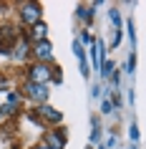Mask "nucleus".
Wrapping results in <instances>:
<instances>
[{"instance_id":"f257e3e1","label":"nucleus","mask_w":146,"mask_h":149,"mask_svg":"<svg viewBox=\"0 0 146 149\" xmlns=\"http://www.w3.org/2000/svg\"><path fill=\"white\" fill-rule=\"evenodd\" d=\"M20 15H23V20H28V23H35L40 18V8L33 5V3H28V5H23V13H20Z\"/></svg>"},{"instance_id":"f03ea898","label":"nucleus","mask_w":146,"mask_h":149,"mask_svg":"<svg viewBox=\"0 0 146 149\" xmlns=\"http://www.w3.org/2000/svg\"><path fill=\"white\" fill-rule=\"evenodd\" d=\"M30 76H33V81H35V84H40V81H48V76H51V68H48V66H43V63H40V66H33V68H30Z\"/></svg>"},{"instance_id":"7ed1b4c3","label":"nucleus","mask_w":146,"mask_h":149,"mask_svg":"<svg viewBox=\"0 0 146 149\" xmlns=\"http://www.w3.org/2000/svg\"><path fill=\"white\" fill-rule=\"evenodd\" d=\"M28 91H30L33 99H40V101H46V99H48V88L43 86V84H30Z\"/></svg>"},{"instance_id":"20e7f679","label":"nucleus","mask_w":146,"mask_h":149,"mask_svg":"<svg viewBox=\"0 0 146 149\" xmlns=\"http://www.w3.org/2000/svg\"><path fill=\"white\" fill-rule=\"evenodd\" d=\"M35 53H38V58L48 61V58H51V46H48V43H38V46H35Z\"/></svg>"},{"instance_id":"39448f33","label":"nucleus","mask_w":146,"mask_h":149,"mask_svg":"<svg viewBox=\"0 0 146 149\" xmlns=\"http://www.w3.org/2000/svg\"><path fill=\"white\" fill-rule=\"evenodd\" d=\"M43 114H46L51 121H61V114H58L55 109H48V106H43Z\"/></svg>"},{"instance_id":"423d86ee","label":"nucleus","mask_w":146,"mask_h":149,"mask_svg":"<svg viewBox=\"0 0 146 149\" xmlns=\"http://www.w3.org/2000/svg\"><path fill=\"white\" fill-rule=\"evenodd\" d=\"M33 36H35V38H46V25H43V23H40V25H35Z\"/></svg>"},{"instance_id":"0eeeda50","label":"nucleus","mask_w":146,"mask_h":149,"mask_svg":"<svg viewBox=\"0 0 146 149\" xmlns=\"http://www.w3.org/2000/svg\"><path fill=\"white\" fill-rule=\"evenodd\" d=\"M78 15H83V18H88V15H91V10H88V8H78Z\"/></svg>"},{"instance_id":"6e6552de","label":"nucleus","mask_w":146,"mask_h":149,"mask_svg":"<svg viewBox=\"0 0 146 149\" xmlns=\"http://www.w3.org/2000/svg\"><path fill=\"white\" fill-rule=\"evenodd\" d=\"M40 149H51V147H40Z\"/></svg>"},{"instance_id":"1a4fd4ad","label":"nucleus","mask_w":146,"mask_h":149,"mask_svg":"<svg viewBox=\"0 0 146 149\" xmlns=\"http://www.w3.org/2000/svg\"><path fill=\"white\" fill-rule=\"evenodd\" d=\"M101 149H103V147H101Z\"/></svg>"}]
</instances>
